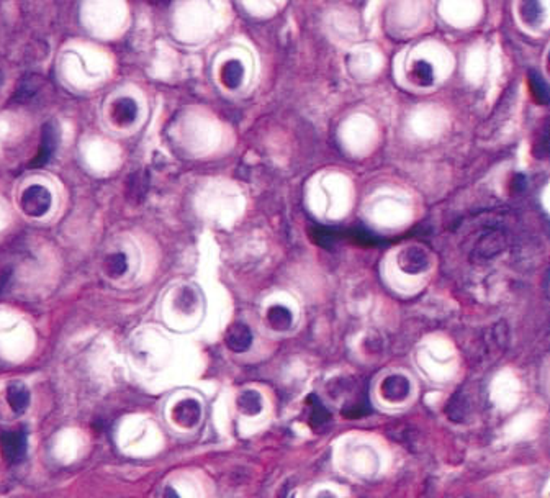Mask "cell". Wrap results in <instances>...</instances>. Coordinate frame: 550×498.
<instances>
[{
    "mask_svg": "<svg viewBox=\"0 0 550 498\" xmlns=\"http://www.w3.org/2000/svg\"><path fill=\"white\" fill-rule=\"evenodd\" d=\"M246 69L240 59H228L221 67V82L228 89L240 87L244 80Z\"/></svg>",
    "mask_w": 550,
    "mask_h": 498,
    "instance_id": "obj_13",
    "label": "cell"
},
{
    "mask_svg": "<svg viewBox=\"0 0 550 498\" xmlns=\"http://www.w3.org/2000/svg\"><path fill=\"white\" fill-rule=\"evenodd\" d=\"M236 407L242 415L249 416V418H254V416L261 415L264 410V400L261 397V394L255 390H246L238 397L236 400Z\"/></svg>",
    "mask_w": 550,
    "mask_h": 498,
    "instance_id": "obj_12",
    "label": "cell"
},
{
    "mask_svg": "<svg viewBox=\"0 0 550 498\" xmlns=\"http://www.w3.org/2000/svg\"><path fill=\"white\" fill-rule=\"evenodd\" d=\"M317 498H338V497H336L334 493L330 492V490H323V492L318 493Z\"/></svg>",
    "mask_w": 550,
    "mask_h": 498,
    "instance_id": "obj_24",
    "label": "cell"
},
{
    "mask_svg": "<svg viewBox=\"0 0 550 498\" xmlns=\"http://www.w3.org/2000/svg\"><path fill=\"white\" fill-rule=\"evenodd\" d=\"M51 203H53L51 192L43 185H30L20 197L21 210L25 212V215L33 216V218H38V216H43L46 212H49Z\"/></svg>",
    "mask_w": 550,
    "mask_h": 498,
    "instance_id": "obj_2",
    "label": "cell"
},
{
    "mask_svg": "<svg viewBox=\"0 0 550 498\" xmlns=\"http://www.w3.org/2000/svg\"><path fill=\"white\" fill-rule=\"evenodd\" d=\"M506 248V238L501 231L498 229H492V231H487L485 235L480 236L479 242L475 245V249H473V258L477 259L479 262L490 261V259L496 258L498 254H501Z\"/></svg>",
    "mask_w": 550,
    "mask_h": 498,
    "instance_id": "obj_4",
    "label": "cell"
},
{
    "mask_svg": "<svg viewBox=\"0 0 550 498\" xmlns=\"http://www.w3.org/2000/svg\"><path fill=\"white\" fill-rule=\"evenodd\" d=\"M7 402L15 413H25L30 405V390L23 382H12L7 387Z\"/></svg>",
    "mask_w": 550,
    "mask_h": 498,
    "instance_id": "obj_11",
    "label": "cell"
},
{
    "mask_svg": "<svg viewBox=\"0 0 550 498\" xmlns=\"http://www.w3.org/2000/svg\"><path fill=\"white\" fill-rule=\"evenodd\" d=\"M547 66H549V71H550V56H549V65Z\"/></svg>",
    "mask_w": 550,
    "mask_h": 498,
    "instance_id": "obj_26",
    "label": "cell"
},
{
    "mask_svg": "<svg viewBox=\"0 0 550 498\" xmlns=\"http://www.w3.org/2000/svg\"><path fill=\"white\" fill-rule=\"evenodd\" d=\"M267 321L272 330L275 331H287L293 325V315L287 306L284 305H272L267 310Z\"/></svg>",
    "mask_w": 550,
    "mask_h": 498,
    "instance_id": "obj_14",
    "label": "cell"
},
{
    "mask_svg": "<svg viewBox=\"0 0 550 498\" xmlns=\"http://www.w3.org/2000/svg\"><path fill=\"white\" fill-rule=\"evenodd\" d=\"M202 403L194 397L177 400L170 408V420L174 421V425L183 429L197 428L200 421H202Z\"/></svg>",
    "mask_w": 550,
    "mask_h": 498,
    "instance_id": "obj_1",
    "label": "cell"
},
{
    "mask_svg": "<svg viewBox=\"0 0 550 498\" xmlns=\"http://www.w3.org/2000/svg\"><path fill=\"white\" fill-rule=\"evenodd\" d=\"M58 143H59V130L56 123L49 122L46 123V125H43L40 150H38L35 159L30 163V168H41V166L48 164L49 159L54 155V151H56Z\"/></svg>",
    "mask_w": 550,
    "mask_h": 498,
    "instance_id": "obj_5",
    "label": "cell"
},
{
    "mask_svg": "<svg viewBox=\"0 0 550 498\" xmlns=\"http://www.w3.org/2000/svg\"><path fill=\"white\" fill-rule=\"evenodd\" d=\"M527 84L534 100L540 105H550V86L537 71L527 72Z\"/></svg>",
    "mask_w": 550,
    "mask_h": 498,
    "instance_id": "obj_16",
    "label": "cell"
},
{
    "mask_svg": "<svg viewBox=\"0 0 550 498\" xmlns=\"http://www.w3.org/2000/svg\"><path fill=\"white\" fill-rule=\"evenodd\" d=\"M306 410H308V423L311 429L317 433L325 431L332 418L331 413L328 411V408L323 405V402L317 395H310L306 398Z\"/></svg>",
    "mask_w": 550,
    "mask_h": 498,
    "instance_id": "obj_9",
    "label": "cell"
},
{
    "mask_svg": "<svg viewBox=\"0 0 550 498\" xmlns=\"http://www.w3.org/2000/svg\"><path fill=\"white\" fill-rule=\"evenodd\" d=\"M398 266L400 269L406 274H421V272L428 271L431 266V258L428 251L420 246H409V248L403 249L398 256Z\"/></svg>",
    "mask_w": 550,
    "mask_h": 498,
    "instance_id": "obj_6",
    "label": "cell"
},
{
    "mask_svg": "<svg viewBox=\"0 0 550 498\" xmlns=\"http://www.w3.org/2000/svg\"><path fill=\"white\" fill-rule=\"evenodd\" d=\"M0 449L3 459L10 464H20L27 455L28 436L25 429H14V431L2 433L0 436Z\"/></svg>",
    "mask_w": 550,
    "mask_h": 498,
    "instance_id": "obj_3",
    "label": "cell"
},
{
    "mask_svg": "<svg viewBox=\"0 0 550 498\" xmlns=\"http://www.w3.org/2000/svg\"><path fill=\"white\" fill-rule=\"evenodd\" d=\"M411 394V384L402 374H393L383 378L380 385V395L390 403H402Z\"/></svg>",
    "mask_w": 550,
    "mask_h": 498,
    "instance_id": "obj_7",
    "label": "cell"
},
{
    "mask_svg": "<svg viewBox=\"0 0 550 498\" xmlns=\"http://www.w3.org/2000/svg\"><path fill=\"white\" fill-rule=\"evenodd\" d=\"M253 331L244 323H234L228 328L225 335L226 346L231 349L233 352H246L247 349L253 346Z\"/></svg>",
    "mask_w": 550,
    "mask_h": 498,
    "instance_id": "obj_8",
    "label": "cell"
},
{
    "mask_svg": "<svg viewBox=\"0 0 550 498\" xmlns=\"http://www.w3.org/2000/svg\"><path fill=\"white\" fill-rule=\"evenodd\" d=\"M40 86H41V79L38 78V76H28V78L21 80L20 91L16 92V97H19L20 100L28 99V97L35 95V92H38Z\"/></svg>",
    "mask_w": 550,
    "mask_h": 498,
    "instance_id": "obj_20",
    "label": "cell"
},
{
    "mask_svg": "<svg viewBox=\"0 0 550 498\" xmlns=\"http://www.w3.org/2000/svg\"><path fill=\"white\" fill-rule=\"evenodd\" d=\"M163 498H182V497L179 495V492L176 490V488L168 485V487H165L164 492H163Z\"/></svg>",
    "mask_w": 550,
    "mask_h": 498,
    "instance_id": "obj_23",
    "label": "cell"
},
{
    "mask_svg": "<svg viewBox=\"0 0 550 498\" xmlns=\"http://www.w3.org/2000/svg\"><path fill=\"white\" fill-rule=\"evenodd\" d=\"M104 269L112 279L122 278V275L128 271V259L123 253L110 254V256L105 259Z\"/></svg>",
    "mask_w": 550,
    "mask_h": 498,
    "instance_id": "obj_17",
    "label": "cell"
},
{
    "mask_svg": "<svg viewBox=\"0 0 550 498\" xmlns=\"http://www.w3.org/2000/svg\"><path fill=\"white\" fill-rule=\"evenodd\" d=\"M545 291H547V295L550 297V274H549V279H547V284H545Z\"/></svg>",
    "mask_w": 550,
    "mask_h": 498,
    "instance_id": "obj_25",
    "label": "cell"
},
{
    "mask_svg": "<svg viewBox=\"0 0 550 498\" xmlns=\"http://www.w3.org/2000/svg\"><path fill=\"white\" fill-rule=\"evenodd\" d=\"M176 302H177L179 306H182L183 312H189V310L194 308L195 304H197V299H195V293L194 292L189 291V288H183V291L179 293V297H177Z\"/></svg>",
    "mask_w": 550,
    "mask_h": 498,
    "instance_id": "obj_21",
    "label": "cell"
},
{
    "mask_svg": "<svg viewBox=\"0 0 550 498\" xmlns=\"http://www.w3.org/2000/svg\"><path fill=\"white\" fill-rule=\"evenodd\" d=\"M526 185H527V179L524 174H516L513 177V181H511V192L513 194H521L526 190Z\"/></svg>",
    "mask_w": 550,
    "mask_h": 498,
    "instance_id": "obj_22",
    "label": "cell"
},
{
    "mask_svg": "<svg viewBox=\"0 0 550 498\" xmlns=\"http://www.w3.org/2000/svg\"><path fill=\"white\" fill-rule=\"evenodd\" d=\"M411 78L416 84H420V86H431V84L434 82L433 66H431L428 61H424V59L416 61L415 65H413Z\"/></svg>",
    "mask_w": 550,
    "mask_h": 498,
    "instance_id": "obj_18",
    "label": "cell"
},
{
    "mask_svg": "<svg viewBox=\"0 0 550 498\" xmlns=\"http://www.w3.org/2000/svg\"><path fill=\"white\" fill-rule=\"evenodd\" d=\"M519 12H521V19L531 27L539 25L544 19V8L539 2H524Z\"/></svg>",
    "mask_w": 550,
    "mask_h": 498,
    "instance_id": "obj_19",
    "label": "cell"
},
{
    "mask_svg": "<svg viewBox=\"0 0 550 498\" xmlns=\"http://www.w3.org/2000/svg\"><path fill=\"white\" fill-rule=\"evenodd\" d=\"M138 117V104L130 97H122L113 104L112 107V120L117 125L125 126L133 123Z\"/></svg>",
    "mask_w": 550,
    "mask_h": 498,
    "instance_id": "obj_10",
    "label": "cell"
},
{
    "mask_svg": "<svg viewBox=\"0 0 550 498\" xmlns=\"http://www.w3.org/2000/svg\"><path fill=\"white\" fill-rule=\"evenodd\" d=\"M532 155L537 159H544V157L550 156V113L545 117V120L537 130L534 136V143H532Z\"/></svg>",
    "mask_w": 550,
    "mask_h": 498,
    "instance_id": "obj_15",
    "label": "cell"
}]
</instances>
